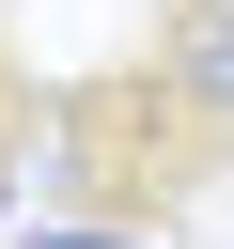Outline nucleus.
<instances>
[{
	"mask_svg": "<svg viewBox=\"0 0 234 249\" xmlns=\"http://www.w3.org/2000/svg\"><path fill=\"white\" fill-rule=\"evenodd\" d=\"M172 124H203V156L234 140V0H172V31H156V78H140Z\"/></svg>",
	"mask_w": 234,
	"mask_h": 249,
	"instance_id": "obj_1",
	"label": "nucleus"
},
{
	"mask_svg": "<svg viewBox=\"0 0 234 249\" xmlns=\"http://www.w3.org/2000/svg\"><path fill=\"white\" fill-rule=\"evenodd\" d=\"M31 249H125V233H31Z\"/></svg>",
	"mask_w": 234,
	"mask_h": 249,
	"instance_id": "obj_2",
	"label": "nucleus"
}]
</instances>
